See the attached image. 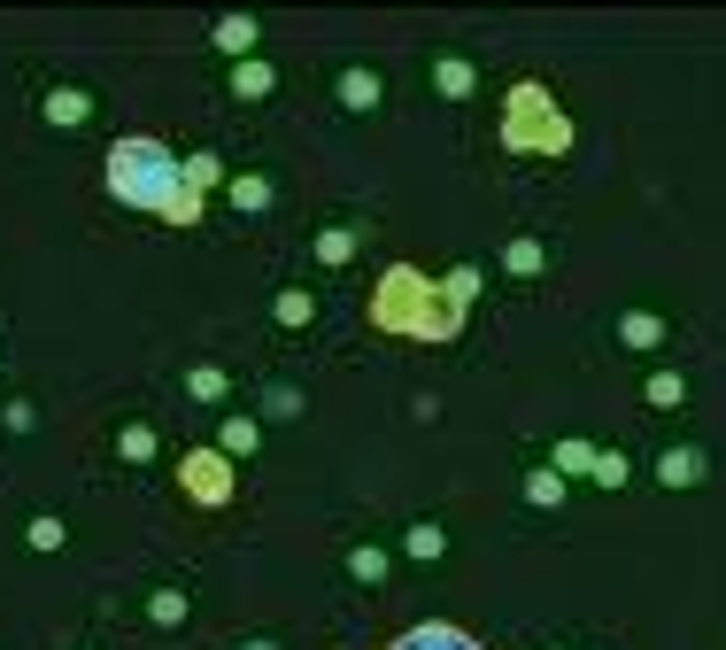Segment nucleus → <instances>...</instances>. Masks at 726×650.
<instances>
[{"label":"nucleus","instance_id":"f257e3e1","mask_svg":"<svg viewBox=\"0 0 726 650\" xmlns=\"http://www.w3.org/2000/svg\"><path fill=\"white\" fill-rule=\"evenodd\" d=\"M109 194L132 209H186V162L162 140H117L109 147Z\"/></svg>","mask_w":726,"mask_h":650},{"label":"nucleus","instance_id":"f03ea898","mask_svg":"<svg viewBox=\"0 0 726 650\" xmlns=\"http://www.w3.org/2000/svg\"><path fill=\"white\" fill-rule=\"evenodd\" d=\"M395 650H480V642H472L464 627H440V619H425V627H410Z\"/></svg>","mask_w":726,"mask_h":650},{"label":"nucleus","instance_id":"7ed1b4c3","mask_svg":"<svg viewBox=\"0 0 726 650\" xmlns=\"http://www.w3.org/2000/svg\"><path fill=\"white\" fill-rule=\"evenodd\" d=\"M703 472H711L703 449H665V457H657V480H665V488H695Z\"/></svg>","mask_w":726,"mask_h":650},{"label":"nucleus","instance_id":"20e7f679","mask_svg":"<svg viewBox=\"0 0 726 650\" xmlns=\"http://www.w3.org/2000/svg\"><path fill=\"white\" fill-rule=\"evenodd\" d=\"M618 341H626V349H657V341H665V317H657V310H626V317H618Z\"/></svg>","mask_w":726,"mask_h":650},{"label":"nucleus","instance_id":"39448f33","mask_svg":"<svg viewBox=\"0 0 726 650\" xmlns=\"http://www.w3.org/2000/svg\"><path fill=\"white\" fill-rule=\"evenodd\" d=\"M340 101H348V109H372V101H379V77H372V70H348V77H340Z\"/></svg>","mask_w":726,"mask_h":650},{"label":"nucleus","instance_id":"423d86ee","mask_svg":"<svg viewBox=\"0 0 726 650\" xmlns=\"http://www.w3.org/2000/svg\"><path fill=\"white\" fill-rule=\"evenodd\" d=\"M433 77H440V94H472V62H464V55H440Z\"/></svg>","mask_w":726,"mask_h":650},{"label":"nucleus","instance_id":"0eeeda50","mask_svg":"<svg viewBox=\"0 0 726 650\" xmlns=\"http://www.w3.org/2000/svg\"><path fill=\"white\" fill-rule=\"evenodd\" d=\"M525 496L533 504H565V480L557 472H525Z\"/></svg>","mask_w":726,"mask_h":650},{"label":"nucleus","instance_id":"6e6552de","mask_svg":"<svg viewBox=\"0 0 726 650\" xmlns=\"http://www.w3.org/2000/svg\"><path fill=\"white\" fill-rule=\"evenodd\" d=\"M47 117H55V124H62V132H70V124H77V117H85V94H55V101H47Z\"/></svg>","mask_w":726,"mask_h":650},{"label":"nucleus","instance_id":"1a4fd4ad","mask_svg":"<svg viewBox=\"0 0 726 650\" xmlns=\"http://www.w3.org/2000/svg\"><path fill=\"white\" fill-rule=\"evenodd\" d=\"M549 256H541V240H510V272H541Z\"/></svg>","mask_w":726,"mask_h":650},{"label":"nucleus","instance_id":"9d476101","mask_svg":"<svg viewBox=\"0 0 726 650\" xmlns=\"http://www.w3.org/2000/svg\"><path fill=\"white\" fill-rule=\"evenodd\" d=\"M247 39H255L247 16H225V24H217V47H247Z\"/></svg>","mask_w":726,"mask_h":650},{"label":"nucleus","instance_id":"9b49d317","mask_svg":"<svg viewBox=\"0 0 726 650\" xmlns=\"http://www.w3.org/2000/svg\"><path fill=\"white\" fill-rule=\"evenodd\" d=\"M232 194H240V209H263V202H270V179H240Z\"/></svg>","mask_w":726,"mask_h":650},{"label":"nucleus","instance_id":"f8f14e48","mask_svg":"<svg viewBox=\"0 0 726 650\" xmlns=\"http://www.w3.org/2000/svg\"><path fill=\"white\" fill-rule=\"evenodd\" d=\"M410 557H440V527H410Z\"/></svg>","mask_w":726,"mask_h":650},{"label":"nucleus","instance_id":"ddd939ff","mask_svg":"<svg viewBox=\"0 0 726 650\" xmlns=\"http://www.w3.org/2000/svg\"><path fill=\"white\" fill-rule=\"evenodd\" d=\"M595 480H603V488H618V480H626V457H610V449H603V457H595Z\"/></svg>","mask_w":726,"mask_h":650}]
</instances>
